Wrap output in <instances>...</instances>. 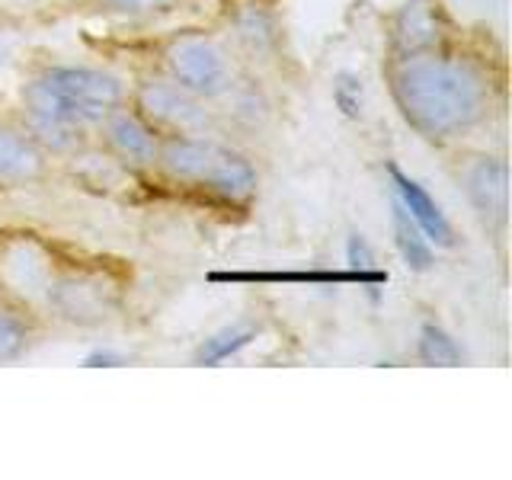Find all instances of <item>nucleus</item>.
Listing matches in <instances>:
<instances>
[{
  "mask_svg": "<svg viewBox=\"0 0 512 480\" xmlns=\"http://www.w3.org/2000/svg\"><path fill=\"white\" fill-rule=\"evenodd\" d=\"M394 100L426 138H452L487 116V77L464 58L413 55L394 71Z\"/></svg>",
  "mask_w": 512,
  "mask_h": 480,
  "instance_id": "nucleus-1",
  "label": "nucleus"
},
{
  "mask_svg": "<svg viewBox=\"0 0 512 480\" xmlns=\"http://www.w3.org/2000/svg\"><path fill=\"white\" fill-rule=\"evenodd\" d=\"M29 122L52 148H68L77 125L103 122L122 103V84L90 68H55L36 77L23 93Z\"/></svg>",
  "mask_w": 512,
  "mask_h": 480,
  "instance_id": "nucleus-2",
  "label": "nucleus"
},
{
  "mask_svg": "<svg viewBox=\"0 0 512 480\" xmlns=\"http://www.w3.org/2000/svg\"><path fill=\"white\" fill-rule=\"evenodd\" d=\"M157 160L173 180L212 189L224 199H250L256 189V170L247 157L205 138H170L157 148Z\"/></svg>",
  "mask_w": 512,
  "mask_h": 480,
  "instance_id": "nucleus-3",
  "label": "nucleus"
},
{
  "mask_svg": "<svg viewBox=\"0 0 512 480\" xmlns=\"http://www.w3.org/2000/svg\"><path fill=\"white\" fill-rule=\"evenodd\" d=\"M167 64L173 80L186 93L196 96H218L231 84V68L224 52L202 36H183L167 48Z\"/></svg>",
  "mask_w": 512,
  "mask_h": 480,
  "instance_id": "nucleus-4",
  "label": "nucleus"
},
{
  "mask_svg": "<svg viewBox=\"0 0 512 480\" xmlns=\"http://www.w3.org/2000/svg\"><path fill=\"white\" fill-rule=\"evenodd\" d=\"M48 301L74 324H100L116 308V292L96 276H68L48 285Z\"/></svg>",
  "mask_w": 512,
  "mask_h": 480,
  "instance_id": "nucleus-5",
  "label": "nucleus"
},
{
  "mask_svg": "<svg viewBox=\"0 0 512 480\" xmlns=\"http://www.w3.org/2000/svg\"><path fill=\"white\" fill-rule=\"evenodd\" d=\"M0 279L23 298L48 295V285H52V260H48L36 240H29V237L10 240V244L0 250Z\"/></svg>",
  "mask_w": 512,
  "mask_h": 480,
  "instance_id": "nucleus-6",
  "label": "nucleus"
},
{
  "mask_svg": "<svg viewBox=\"0 0 512 480\" xmlns=\"http://www.w3.org/2000/svg\"><path fill=\"white\" fill-rule=\"evenodd\" d=\"M442 39V23H439V7L432 0H407L400 7L394 32H391V48L397 61H407L413 55H426L439 45Z\"/></svg>",
  "mask_w": 512,
  "mask_h": 480,
  "instance_id": "nucleus-7",
  "label": "nucleus"
},
{
  "mask_svg": "<svg viewBox=\"0 0 512 480\" xmlns=\"http://www.w3.org/2000/svg\"><path fill=\"white\" fill-rule=\"evenodd\" d=\"M138 106L151 122L180 128V132H192V128L205 125V109L192 103L180 84H167V80H148V84H141Z\"/></svg>",
  "mask_w": 512,
  "mask_h": 480,
  "instance_id": "nucleus-8",
  "label": "nucleus"
},
{
  "mask_svg": "<svg viewBox=\"0 0 512 480\" xmlns=\"http://www.w3.org/2000/svg\"><path fill=\"white\" fill-rule=\"evenodd\" d=\"M391 173V183H394V192H397V202L407 208L410 218L420 224V231L426 234L429 244H439V247H452L455 244V234H452V224H448V218L442 215L439 202L429 196V192L413 180V176H407L400 167H388Z\"/></svg>",
  "mask_w": 512,
  "mask_h": 480,
  "instance_id": "nucleus-9",
  "label": "nucleus"
},
{
  "mask_svg": "<svg viewBox=\"0 0 512 480\" xmlns=\"http://www.w3.org/2000/svg\"><path fill=\"white\" fill-rule=\"evenodd\" d=\"M212 282H256V285H372L356 269H279V272H212Z\"/></svg>",
  "mask_w": 512,
  "mask_h": 480,
  "instance_id": "nucleus-10",
  "label": "nucleus"
},
{
  "mask_svg": "<svg viewBox=\"0 0 512 480\" xmlns=\"http://www.w3.org/2000/svg\"><path fill=\"white\" fill-rule=\"evenodd\" d=\"M468 192L471 202L484 221H506V208H509V170L503 160H477L468 170Z\"/></svg>",
  "mask_w": 512,
  "mask_h": 480,
  "instance_id": "nucleus-11",
  "label": "nucleus"
},
{
  "mask_svg": "<svg viewBox=\"0 0 512 480\" xmlns=\"http://www.w3.org/2000/svg\"><path fill=\"white\" fill-rule=\"evenodd\" d=\"M42 173V154L26 135L0 122V180L29 183Z\"/></svg>",
  "mask_w": 512,
  "mask_h": 480,
  "instance_id": "nucleus-12",
  "label": "nucleus"
},
{
  "mask_svg": "<svg viewBox=\"0 0 512 480\" xmlns=\"http://www.w3.org/2000/svg\"><path fill=\"white\" fill-rule=\"evenodd\" d=\"M109 141L122 157L135 160V164H151L157 157V138L138 116L128 112H112L109 116Z\"/></svg>",
  "mask_w": 512,
  "mask_h": 480,
  "instance_id": "nucleus-13",
  "label": "nucleus"
},
{
  "mask_svg": "<svg viewBox=\"0 0 512 480\" xmlns=\"http://www.w3.org/2000/svg\"><path fill=\"white\" fill-rule=\"evenodd\" d=\"M391 224H394V244H397L400 256H404V263L416 272H426L432 266V247H429L426 234L420 231V224L410 218V212L397 199H394Z\"/></svg>",
  "mask_w": 512,
  "mask_h": 480,
  "instance_id": "nucleus-14",
  "label": "nucleus"
},
{
  "mask_svg": "<svg viewBox=\"0 0 512 480\" xmlns=\"http://www.w3.org/2000/svg\"><path fill=\"white\" fill-rule=\"evenodd\" d=\"M416 356H420V362H426V365H445V368L464 362L461 346L436 324H426L420 330V346H416Z\"/></svg>",
  "mask_w": 512,
  "mask_h": 480,
  "instance_id": "nucleus-15",
  "label": "nucleus"
},
{
  "mask_svg": "<svg viewBox=\"0 0 512 480\" xmlns=\"http://www.w3.org/2000/svg\"><path fill=\"white\" fill-rule=\"evenodd\" d=\"M253 336H256V333H253L250 327H228V330H221V333H215V336H208V340L199 346L196 362H199V365H221L224 359H231V356H237V352L244 349V346H250Z\"/></svg>",
  "mask_w": 512,
  "mask_h": 480,
  "instance_id": "nucleus-16",
  "label": "nucleus"
},
{
  "mask_svg": "<svg viewBox=\"0 0 512 480\" xmlns=\"http://www.w3.org/2000/svg\"><path fill=\"white\" fill-rule=\"evenodd\" d=\"M346 260H349V269L362 272V276L368 279V285H372V295L378 292V288H381L384 282H388V269H381V266L375 263L372 247L365 244V237H362V234H352V237H349Z\"/></svg>",
  "mask_w": 512,
  "mask_h": 480,
  "instance_id": "nucleus-17",
  "label": "nucleus"
},
{
  "mask_svg": "<svg viewBox=\"0 0 512 480\" xmlns=\"http://www.w3.org/2000/svg\"><path fill=\"white\" fill-rule=\"evenodd\" d=\"M29 343V330L13 311L0 308V365L13 362L23 356V349Z\"/></svg>",
  "mask_w": 512,
  "mask_h": 480,
  "instance_id": "nucleus-18",
  "label": "nucleus"
},
{
  "mask_svg": "<svg viewBox=\"0 0 512 480\" xmlns=\"http://www.w3.org/2000/svg\"><path fill=\"white\" fill-rule=\"evenodd\" d=\"M333 100H336V106H340V112L346 119H359L362 116V103H365L362 80L356 74H340V77H336V84H333Z\"/></svg>",
  "mask_w": 512,
  "mask_h": 480,
  "instance_id": "nucleus-19",
  "label": "nucleus"
},
{
  "mask_svg": "<svg viewBox=\"0 0 512 480\" xmlns=\"http://www.w3.org/2000/svg\"><path fill=\"white\" fill-rule=\"evenodd\" d=\"M109 10H119V13H148V10H160L167 7V0H100Z\"/></svg>",
  "mask_w": 512,
  "mask_h": 480,
  "instance_id": "nucleus-20",
  "label": "nucleus"
},
{
  "mask_svg": "<svg viewBox=\"0 0 512 480\" xmlns=\"http://www.w3.org/2000/svg\"><path fill=\"white\" fill-rule=\"evenodd\" d=\"M84 365H90V368H116V365H128V359L122 356V352H112V349H96V352H90V356L84 359Z\"/></svg>",
  "mask_w": 512,
  "mask_h": 480,
  "instance_id": "nucleus-21",
  "label": "nucleus"
}]
</instances>
